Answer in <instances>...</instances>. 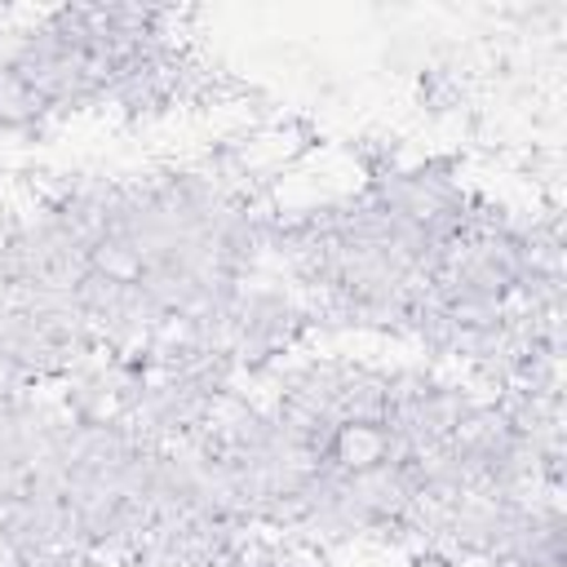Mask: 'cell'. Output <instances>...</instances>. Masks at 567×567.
<instances>
[{
  "label": "cell",
  "mask_w": 567,
  "mask_h": 567,
  "mask_svg": "<svg viewBox=\"0 0 567 567\" xmlns=\"http://www.w3.org/2000/svg\"><path fill=\"white\" fill-rule=\"evenodd\" d=\"M385 434L377 430V425H341L337 430V443H332V452H337V461L341 465H350V470H372V465H381L385 461Z\"/></svg>",
  "instance_id": "6da1fadb"
}]
</instances>
